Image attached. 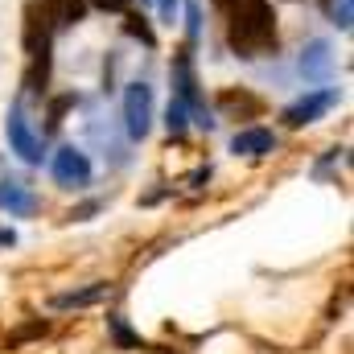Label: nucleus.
Segmentation results:
<instances>
[{"label": "nucleus", "instance_id": "9b49d317", "mask_svg": "<svg viewBox=\"0 0 354 354\" xmlns=\"http://www.w3.org/2000/svg\"><path fill=\"white\" fill-rule=\"evenodd\" d=\"M276 149V136L268 128H243L231 136V153H243V157H268Z\"/></svg>", "mask_w": 354, "mask_h": 354}, {"label": "nucleus", "instance_id": "423d86ee", "mask_svg": "<svg viewBox=\"0 0 354 354\" xmlns=\"http://www.w3.org/2000/svg\"><path fill=\"white\" fill-rule=\"evenodd\" d=\"M338 103V87H322V91H309V95H301L292 107H284V124L288 128H305V124H313V120H322L330 107Z\"/></svg>", "mask_w": 354, "mask_h": 354}, {"label": "nucleus", "instance_id": "a211bd4d", "mask_svg": "<svg viewBox=\"0 0 354 354\" xmlns=\"http://www.w3.org/2000/svg\"><path fill=\"white\" fill-rule=\"evenodd\" d=\"M79 17H83V0H66V17H62V21H66V25H75Z\"/></svg>", "mask_w": 354, "mask_h": 354}, {"label": "nucleus", "instance_id": "aec40b11", "mask_svg": "<svg viewBox=\"0 0 354 354\" xmlns=\"http://www.w3.org/2000/svg\"><path fill=\"white\" fill-rule=\"evenodd\" d=\"M99 206H103V202H87V206L71 210V218H91V214H99Z\"/></svg>", "mask_w": 354, "mask_h": 354}, {"label": "nucleus", "instance_id": "7ed1b4c3", "mask_svg": "<svg viewBox=\"0 0 354 354\" xmlns=\"http://www.w3.org/2000/svg\"><path fill=\"white\" fill-rule=\"evenodd\" d=\"M174 99L185 103V111H189V124H198V128H214V120H210V111H206V103H202V95H198V79H194V66H189V54H177L174 58Z\"/></svg>", "mask_w": 354, "mask_h": 354}, {"label": "nucleus", "instance_id": "412c9836", "mask_svg": "<svg viewBox=\"0 0 354 354\" xmlns=\"http://www.w3.org/2000/svg\"><path fill=\"white\" fill-rule=\"evenodd\" d=\"M214 4H218V8H227V12H231V8H235V4H243V0H214Z\"/></svg>", "mask_w": 354, "mask_h": 354}, {"label": "nucleus", "instance_id": "4468645a", "mask_svg": "<svg viewBox=\"0 0 354 354\" xmlns=\"http://www.w3.org/2000/svg\"><path fill=\"white\" fill-rule=\"evenodd\" d=\"M124 33H128V37H136V41H145V46H157V33H153V29H149V21H145V17H136V12L124 21Z\"/></svg>", "mask_w": 354, "mask_h": 354}, {"label": "nucleus", "instance_id": "f8f14e48", "mask_svg": "<svg viewBox=\"0 0 354 354\" xmlns=\"http://www.w3.org/2000/svg\"><path fill=\"white\" fill-rule=\"evenodd\" d=\"M103 292H107V284H91L83 292H62V297H54V309H87V305H95Z\"/></svg>", "mask_w": 354, "mask_h": 354}, {"label": "nucleus", "instance_id": "0eeeda50", "mask_svg": "<svg viewBox=\"0 0 354 354\" xmlns=\"http://www.w3.org/2000/svg\"><path fill=\"white\" fill-rule=\"evenodd\" d=\"M330 75H334V50H330V41H322V37L305 41V50H301V79L305 83H330Z\"/></svg>", "mask_w": 354, "mask_h": 354}, {"label": "nucleus", "instance_id": "f257e3e1", "mask_svg": "<svg viewBox=\"0 0 354 354\" xmlns=\"http://www.w3.org/2000/svg\"><path fill=\"white\" fill-rule=\"evenodd\" d=\"M227 41L239 58H260L276 54V12L268 0H243L231 8V25H227Z\"/></svg>", "mask_w": 354, "mask_h": 354}, {"label": "nucleus", "instance_id": "6e6552de", "mask_svg": "<svg viewBox=\"0 0 354 354\" xmlns=\"http://www.w3.org/2000/svg\"><path fill=\"white\" fill-rule=\"evenodd\" d=\"M37 206H41V202H37V194H33L25 181H17V177H4V181H0V210H4L8 218H29Z\"/></svg>", "mask_w": 354, "mask_h": 354}, {"label": "nucleus", "instance_id": "9d476101", "mask_svg": "<svg viewBox=\"0 0 354 354\" xmlns=\"http://www.w3.org/2000/svg\"><path fill=\"white\" fill-rule=\"evenodd\" d=\"M25 50H29V58L50 54V21H46V12L37 4L25 12Z\"/></svg>", "mask_w": 354, "mask_h": 354}, {"label": "nucleus", "instance_id": "6ab92c4d", "mask_svg": "<svg viewBox=\"0 0 354 354\" xmlns=\"http://www.w3.org/2000/svg\"><path fill=\"white\" fill-rule=\"evenodd\" d=\"M157 12H161V21H174V12H177V0H157Z\"/></svg>", "mask_w": 354, "mask_h": 354}, {"label": "nucleus", "instance_id": "1a4fd4ad", "mask_svg": "<svg viewBox=\"0 0 354 354\" xmlns=\"http://www.w3.org/2000/svg\"><path fill=\"white\" fill-rule=\"evenodd\" d=\"M218 111H227L231 120H256V115H264V99L260 95H252V91H235L227 87L218 95Z\"/></svg>", "mask_w": 354, "mask_h": 354}, {"label": "nucleus", "instance_id": "ddd939ff", "mask_svg": "<svg viewBox=\"0 0 354 354\" xmlns=\"http://www.w3.org/2000/svg\"><path fill=\"white\" fill-rule=\"evenodd\" d=\"M165 128H169L174 136H185V128H189V111H185L181 99H169V107H165Z\"/></svg>", "mask_w": 354, "mask_h": 354}, {"label": "nucleus", "instance_id": "39448f33", "mask_svg": "<svg viewBox=\"0 0 354 354\" xmlns=\"http://www.w3.org/2000/svg\"><path fill=\"white\" fill-rule=\"evenodd\" d=\"M50 174H54V181L62 189H87L91 185V157L83 149H75V145H62L54 153V161H50Z\"/></svg>", "mask_w": 354, "mask_h": 354}, {"label": "nucleus", "instance_id": "2eb2a0df", "mask_svg": "<svg viewBox=\"0 0 354 354\" xmlns=\"http://www.w3.org/2000/svg\"><path fill=\"white\" fill-rule=\"evenodd\" d=\"M185 33H189V41L202 37V4L198 0H185Z\"/></svg>", "mask_w": 354, "mask_h": 354}, {"label": "nucleus", "instance_id": "dca6fc26", "mask_svg": "<svg viewBox=\"0 0 354 354\" xmlns=\"http://www.w3.org/2000/svg\"><path fill=\"white\" fill-rule=\"evenodd\" d=\"M354 21V0H338V8H334V25L338 29H351Z\"/></svg>", "mask_w": 354, "mask_h": 354}, {"label": "nucleus", "instance_id": "f3484780", "mask_svg": "<svg viewBox=\"0 0 354 354\" xmlns=\"http://www.w3.org/2000/svg\"><path fill=\"white\" fill-rule=\"evenodd\" d=\"M95 8H103V12H128V4L132 0H91Z\"/></svg>", "mask_w": 354, "mask_h": 354}, {"label": "nucleus", "instance_id": "20e7f679", "mask_svg": "<svg viewBox=\"0 0 354 354\" xmlns=\"http://www.w3.org/2000/svg\"><path fill=\"white\" fill-rule=\"evenodd\" d=\"M124 128L132 140H145L153 128V87L149 83H128L124 91Z\"/></svg>", "mask_w": 354, "mask_h": 354}, {"label": "nucleus", "instance_id": "f03ea898", "mask_svg": "<svg viewBox=\"0 0 354 354\" xmlns=\"http://www.w3.org/2000/svg\"><path fill=\"white\" fill-rule=\"evenodd\" d=\"M4 136H8V149H12L25 165H41V157H46V140H41V132L29 124L25 99H17V103L8 107V115H4Z\"/></svg>", "mask_w": 354, "mask_h": 354}]
</instances>
